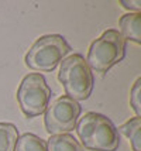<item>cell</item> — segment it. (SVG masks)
Masks as SVG:
<instances>
[{
	"mask_svg": "<svg viewBox=\"0 0 141 151\" xmlns=\"http://www.w3.org/2000/svg\"><path fill=\"white\" fill-rule=\"evenodd\" d=\"M81 145L90 151H116L120 145V134L113 122L104 114L87 112L76 123Z\"/></svg>",
	"mask_w": 141,
	"mask_h": 151,
	"instance_id": "cell-1",
	"label": "cell"
},
{
	"mask_svg": "<svg viewBox=\"0 0 141 151\" xmlns=\"http://www.w3.org/2000/svg\"><path fill=\"white\" fill-rule=\"evenodd\" d=\"M59 81L67 96L74 100H86L93 91V72L89 68L86 59L81 54H72L59 62Z\"/></svg>",
	"mask_w": 141,
	"mask_h": 151,
	"instance_id": "cell-2",
	"label": "cell"
},
{
	"mask_svg": "<svg viewBox=\"0 0 141 151\" xmlns=\"http://www.w3.org/2000/svg\"><path fill=\"white\" fill-rule=\"evenodd\" d=\"M126 55V40L119 30H106L90 44L86 62L89 68L99 73H106L123 61Z\"/></svg>",
	"mask_w": 141,
	"mask_h": 151,
	"instance_id": "cell-3",
	"label": "cell"
},
{
	"mask_svg": "<svg viewBox=\"0 0 141 151\" xmlns=\"http://www.w3.org/2000/svg\"><path fill=\"white\" fill-rule=\"evenodd\" d=\"M71 51V45L61 34L42 35L26 54V65L37 72H51Z\"/></svg>",
	"mask_w": 141,
	"mask_h": 151,
	"instance_id": "cell-4",
	"label": "cell"
},
{
	"mask_svg": "<svg viewBox=\"0 0 141 151\" xmlns=\"http://www.w3.org/2000/svg\"><path fill=\"white\" fill-rule=\"evenodd\" d=\"M52 91L41 73H28L17 89V102L27 117H37L47 110Z\"/></svg>",
	"mask_w": 141,
	"mask_h": 151,
	"instance_id": "cell-5",
	"label": "cell"
},
{
	"mask_svg": "<svg viewBox=\"0 0 141 151\" xmlns=\"http://www.w3.org/2000/svg\"><path fill=\"white\" fill-rule=\"evenodd\" d=\"M81 112L82 106L76 100L67 95L57 98L44 112V126L47 133L49 136H55L72 132L76 127Z\"/></svg>",
	"mask_w": 141,
	"mask_h": 151,
	"instance_id": "cell-6",
	"label": "cell"
},
{
	"mask_svg": "<svg viewBox=\"0 0 141 151\" xmlns=\"http://www.w3.org/2000/svg\"><path fill=\"white\" fill-rule=\"evenodd\" d=\"M119 33L124 40L141 44V14L127 13L119 20Z\"/></svg>",
	"mask_w": 141,
	"mask_h": 151,
	"instance_id": "cell-7",
	"label": "cell"
},
{
	"mask_svg": "<svg viewBox=\"0 0 141 151\" xmlns=\"http://www.w3.org/2000/svg\"><path fill=\"white\" fill-rule=\"evenodd\" d=\"M47 148L48 151H85L81 143L69 133L51 136L47 140Z\"/></svg>",
	"mask_w": 141,
	"mask_h": 151,
	"instance_id": "cell-8",
	"label": "cell"
},
{
	"mask_svg": "<svg viewBox=\"0 0 141 151\" xmlns=\"http://www.w3.org/2000/svg\"><path fill=\"white\" fill-rule=\"evenodd\" d=\"M119 134H123L130 140L133 151H141V117H133L117 129Z\"/></svg>",
	"mask_w": 141,
	"mask_h": 151,
	"instance_id": "cell-9",
	"label": "cell"
},
{
	"mask_svg": "<svg viewBox=\"0 0 141 151\" xmlns=\"http://www.w3.org/2000/svg\"><path fill=\"white\" fill-rule=\"evenodd\" d=\"M19 130L13 123H0V151H16Z\"/></svg>",
	"mask_w": 141,
	"mask_h": 151,
	"instance_id": "cell-10",
	"label": "cell"
},
{
	"mask_svg": "<svg viewBox=\"0 0 141 151\" xmlns=\"http://www.w3.org/2000/svg\"><path fill=\"white\" fill-rule=\"evenodd\" d=\"M16 151H48L47 141L33 133H24L17 140Z\"/></svg>",
	"mask_w": 141,
	"mask_h": 151,
	"instance_id": "cell-11",
	"label": "cell"
},
{
	"mask_svg": "<svg viewBox=\"0 0 141 151\" xmlns=\"http://www.w3.org/2000/svg\"><path fill=\"white\" fill-rule=\"evenodd\" d=\"M130 105L135 112V116L141 117V78L135 81L130 91Z\"/></svg>",
	"mask_w": 141,
	"mask_h": 151,
	"instance_id": "cell-12",
	"label": "cell"
},
{
	"mask_svg": "<svg viewBox=\"0 0 141 151\" xmlns=\"http://www.w3.org/2000/svg\"><path fill=\"white\" fill-rule=\"evenodd\" d=\"M121 6L124 9L130 10V13H140L141 10V1L140 0H121Z\"/></svg>",
	"mask_w": 141,
	"mask_h": 151,
	"instance_id": "cell-13",
	"label": "cell"
}]
</instances>
